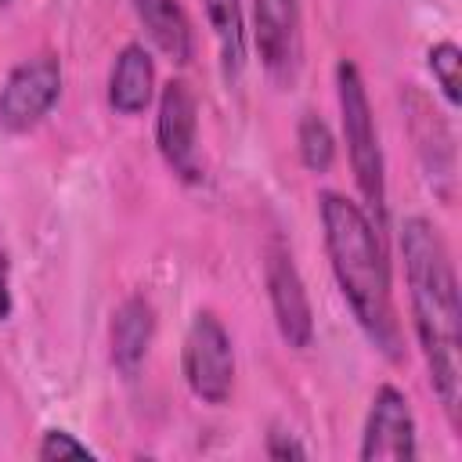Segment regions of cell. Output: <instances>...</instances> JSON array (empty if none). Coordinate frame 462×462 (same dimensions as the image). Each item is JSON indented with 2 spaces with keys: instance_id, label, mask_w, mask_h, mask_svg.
Wrapping results in <instances>:
<instances>
[{
  "instance_id": "6da1fadb",
  "label": "cell",
  "mask_w": 462,
  "mask_h": 462,
  "mask_svg": "<svg viewBox=\"0 0 462 462\" xmlns=\"http://www.w3.org/2000/svg\"><path fill=\"white\" fill-rule=\"evenodd\" d=\"M401 260L411 307V328L430 368L433 393L451 426H458L462 404V307L451 253L440 231L426 217H404Z\"/></svg>"
},
{
  "instance_id": "7a4b0ae2",
  "label": "cell",
  "mask_w": 462,
  "mask_h": 462,
  "mask_svg": "<svg viewBox=\"0 0 462 462\" xmlns=\"http://www.w3.org/2000/svg\"><path fill=\"white\" fill-rule=\"evenodd\" d=\"M318 217L332 278L357 328L386 361H401L404 339L393 307V278L383 231L372 224L365 206L346 199L343 191H318Z\"/></svg>"
},
{
  "instance_id": "3957f363",
  "label": "cell",
  "mask_w": 462,
  "mask_h": 462,
  "mask_svg": "<svg viewBox=\"0 0 462 462\" xmlns=\"http://www.w3.org/2000/svg\"><path fill=\"white\" fill-rule=\"evenodd\" d=\"M336 101H339V126H343L346 159L354 170L361 206L372 217V224L383 231L386 227V159H383L365 76L350 58L336 61Z\"/></svg>"
},
{
  "instance_id": "277c9868",
  "label": "cell",
  "mask_w": 462,
  "mask_h": 462,
  "mask_svg": "<svg viewBox=\"0 0 462 462\" xmlns=\"http://www.w3.org/2000/svg\"><path fill=\"white\" fill-rule=\"evenodd\" d=\"M180 372L195 401L202 404H227L235 390V346L231 332L213 310H195L184 343H180Z\"/></svg>"
},
{
  "instance_id": "5b68a950",
  "label": "cell",
  "mask_w": 462,
  "mask_h": 462,
  "mask_svg": "<svg viewBox=\"0 0 462 462\" xmlns=\"http://www.w3.org/2000/svg\"><path fill=\"white\" fill-rule=\"evenodd\" d=\"M61 87H65V72H61L58 54L40 51V54L22 58L0 87V130L4 134L36 130L58 105Z\"/></svg>"
},
{
  "instance_id": "8992f818",
  "label": "cell",
  "mask_w": 462,
  "mask_h": 462,
  "mask_svg": "<svg viewBox=\"0 0 462 462\" xmlns=\"http://www.w3.org/2000/svg\"><path fill=\"white\" fill-rule=\"evenodd\" d=\"M155 148L173 177L199 180V97L188 79H170L155 94Z\"/></svg>"
},
{
  "instance_id": "52a82bcc",
  "label": "cell",
  "mask_w": 462,
  "mask_h": 462,
  "mask_svg": "<svg viewBox=\"0 0 462 462\" xmlns=\"http://www.w3.org/2000/svg\"><path fill=\"white\" fill-rule=\"evenodd\" d=\"M253 47L271 83L292 87L303 65L300 0H253Z\"/></svg>"
},
{
  "instance_id": "ba28073f",
  "label": "cell",
  "mask_w": 462,
  "mask_h": 462,
  "mask_svg": "<svg viewBox=\"0 0 462 462\" xmlns=\"http://www.w3.org/2000/svg\"><path fill=\"white\" fill-rule=\"evenodd\" d=\"M263 285H267L278 336L292 350H307L314 343V310H310V296L300 278V267L278 235L267 242V253H263Z\"/></svg>"
},
{
  "instance_id": "9c48e42d",
  "label": "cell",
  "mask_w": 462,
  "mask_h": 462,
  "mask_svg": "<svg viewBox=\"0 0 462 462\" xmlns=\"http://www.w3.org/2000/svg\"><path fill=\"white\" fill-rule=\"evenodd\" d=\"M361 462H411L419 458V426L411 401L404 390L393 383H383L372 393L365 426H361V444H357Z\"/></svg>"
},
{
  "instance_id": "30bf717a",
  "label": "cell",
  "mask_w": 462,
  "mask_h": 462,
  "mask_svg": "<svg viewBox=\"0 0 462 462\" xmlns=\"http://www.w3.org/2000/svg\"><path fill=\"white\" fill-rule=\"evenodd\" d=\"M108 108L116 116H141L155 101V58L144 43L130 40L119 47L108 69Z\"/></svg>"
},
{
  "instance_id": "8fae6325",
  "label": "cell",
  "mask_w": 462,
  "mask_h": 462,
  "mask_svg": "<svg viewBox=\"0 0 462 462\" xmlns=\"http://www.w3.org/2000/svg\"><path fill=\"white\" fill-rule=\"evenodd\" d=\"M155 339V307L144 296H126L112 310L108 325V346H112V365L123 379H134L152 350Z\"/></svg>"
},
{
  "instance_id": "7c38bea8",
  "label": "cell",
  "mask_w": 462,
  "mask_h": 462,
  "mask_svg": "<svg viewBox=\"0 0 462 462\" xmlns=\"http://www.w3.org/2000/svg\"><path fill=\"white\" fill-rule=\"evenodd\" d=\"M137 22L144 25L155 51H162L170 61L188 65L195 54V32L188 22V11L180 0H130Z\"/></svg>"
},
{
  "instance_id": "4fadbf2b",
  "label": "cell",
  "mask_w": 462,
  "mask_h": 462,
  "mask_svg": "<svg viewBox=\"0 0 462 462\" xmlns=\"http://www.w3.org/2000/svg\"><path fill=\"white\" fill-rule=\"evenodd\" d=\"M202 14L213 29L217 54H220V72L227 83H235L245 69V14L242 0H202Z\"/></svg>"
},
{
  "instance_id": "5bb4252c",
  "label": "cell",
  "mask_w": 462,
  "mask_h": 462,
  "mask_svg": "<svg viewBox=\"0 0 462 462\" xmlns=\"http://www.w3.org/2000/svg\"><path fill=\"white\" fill-rule=\"evenodd\" d=\"M296 152L310 173H328L336 162V134L318 112H303L296 123Z\"/></svg>"
},
{
  "instance_id": "9a60e30c",
  "label": "cell",
  "mask_w": 462,
  "mask_h": 462,
  "mask_svg": "<svg viewBox=\"0 0 462 462\" xmlns=\"http://www.w3.org/2000/svg\"><path fill=\"white\" fill-rule=\"evenodd\" d=\"M426 69L433 72V79H437L444 101H448L451 108H458V101H462V76H458V69H462V51H458V43H455V40H437V43L426 51Z\"/></svg>"
},
{
  "instance_id": "2e32d148",
  "label": "cell",
  "mask_w": 462,
  "mask_h": 462,
  "mask_svg": "<svg viewBox=\"0 0 462 462\" xmlns=\"http://www.w3.org/2000/svg\"><path fill=\"white\" fill-rule=\"evenodd\" d=\"M36 458H40V462H61V458H97V451H94L90 444H83L76 433L51 426V430H43V437H40V444H36Z\"/></svg>"
},
{
  "instance_id": "e0dca14e",
  "label": "cell",
  "mask_w": 462,
  "mask_h": 462,
  "mask_svg": "<svg viewBox=\"0 0 462 462\" xmlns=\"http://www.w3.org/2000/svg\"><path fill=\"white\" fill-rule=\"evenodd\" d=\"M263 451H267V458H274V462H300V458H307V448L300 444V437L289 433V430H282V426H271Z\"/></svg>"
},
{
  "instance_id": "ac0fdd59",
  "label": "cell",
  "mask_w": 462,
  "mask_h": 462,
  "mask_svg": "<svg viewBox=\"0 0 462 462\" xmlns=\"http://www.w3.org/2000/svg\"><path fill=\"white\" fill-rule=\"evenodd\" d=\"M14 310V296H11V260L0 249V321H7Z\"/></svg>"
},
{
  "instance_id": "d6986e66",
  "label": "cell",
  "mask_w": 462,
  "mask_h": 462,
  "mask_svg": "<svg viewBox=\"0 0 462 462\" xmlns=\"http://www.w3.org/2000/svg\"><path fill=\"white\" fill-rule=\"evenodd\" d=\"M0 4H7V0H0Z\"/></svg>"
}]
</instances>
